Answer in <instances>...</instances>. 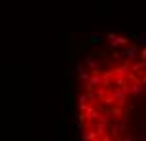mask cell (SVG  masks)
Returning <instances> with one entry per match:
<instances>
[{
    "instance_id": "obj_1",
    "label": "cell",
    "mask_w": 146,
    "mask_h": 141,
    "mask_svg": "<svg viewBox=\"0 0 146 141\" xmlns=\"http://www.w3.org/2000/svg\"><path fill=\"white\" fill-rule=\"evenodd\" d=\"M82 141H146V44L110 34L78 69Z\"/></svg>"
}]
</instances>
